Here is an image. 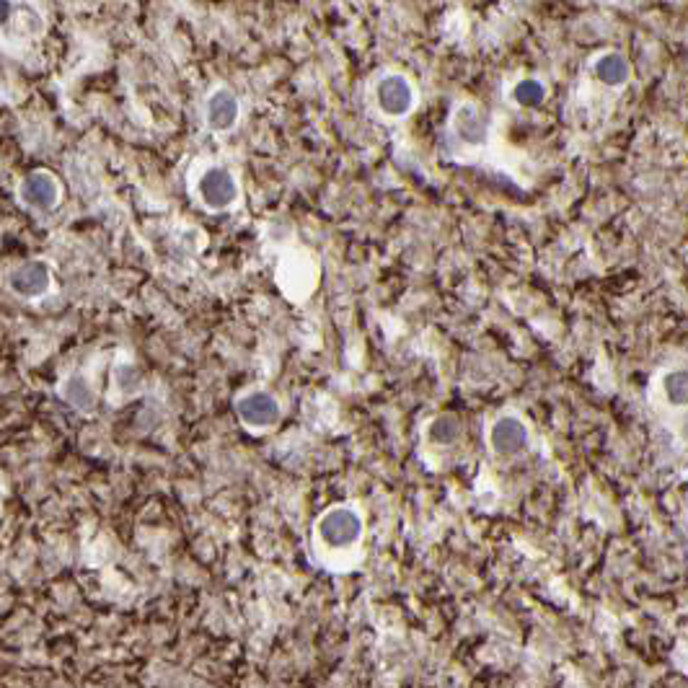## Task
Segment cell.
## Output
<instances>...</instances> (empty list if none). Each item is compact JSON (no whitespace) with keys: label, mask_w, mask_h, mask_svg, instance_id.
I'll return each mask as SVG.
<instances>
[{"label":"cell","mask_w":688,"mask_h":688,"mask_svg":"<svg viewBox=\"0 0 688 688\" xmlns=\"http://www.w3.org/2000/svg\"><path fill=\"white\" fill-rule=\"evenodd\" d=\"M513 96L520 107H538V104L546 99V88L544 83L536 81V78H526V81H520L518 86H515Z\"/></svg>","instance_id":"5bb4252c"},{"label":"cell","mask_w":688,"mask_h":688,"mask_svg":"<svg viewBox=\"0 0 688 688\" xmlns=\"http://www.w3.org/2000/svg\"><path fill=\"white\" fill-rule=\"evenodd\" d=\"M236 412L251 430H269L277 425L282 409L269 391H249L236 401Z\"/></svg>","instance_id":"277c9868"},{"label":"cell","mask_w":688,"mask_h":688,"mask_svg":"<svg viewBox=\"0 0 688 688\" xmlns=\"http://www.w3.org/2000/svg\"><path fill=\"white\" fill-rule=\"evenodd\" d=\"M376 101L386 117H407L414 109L417 101V91H414L412 81L401 73H388L381 78L376 88Z\"/></svg>","instance_id":"3957f363"},{"label":"cell","mask_w":688,"mask_h":688,"mask_svg":"<svg viewBox=\"0 0 688 688\" xmlns=\"http://www.w3.org/2000/svg\"><path fill=\"white\" fill-rule=\"evenodd\" d=\"M427 438L435 445H453L461 438V425H458L456 417L443 414V417H438V420L432 422L430 430H427Z\"/></svg>","instance_id":"7c38bea8"},{"label":"cell","mask_w":688,"mask_h":688,"mask_svg":"<svg viewBox=\"0 0 688 688\" xmlns=\"http://www.w3.org/2000/svg\"><path fill=\"white\" fill-rule=\"evenodd\" d=\"M19 194L26 207L39 210V213H47V210H52L60 202V182H57L50 171H32L21 182Z\"/></svg>","instance_id":"52a82bcc"},{"label":"cell","mask_w":688,"mask_h":688,"mask_svg":"<svg viewBox=\"0 0 688 688\" xmlns=\"http://www.w3.org/2000/svg\"><path fill=\"white\" fill-rule=\"evenodd\" d=\"M629 63L621 52H606L595 60V76L606 86H624L629 81Z\"/></svg>","instance_id":"30bf717a"},{"label":"cell","mask_w":688,"mask_h":688,"mask_svg":"<svg viewBox=\"0 0 688 688\" xmlns=\"http://www.w3.org/2000/svg\"><path fill=\"white\" fill-rule=\"evenodd\" d=\"M60 394H63V399L68 401L70 407H76L78 412H94V388L88 386V381H83V378H68V381L63 383V388H60Z\"/></svg>","instance_id":"8fae6325"},{"label":"cell","mask_w":688,"mask_h":688,"mask_svg":"<svg viewBox=\"0 0 688 688\" xmlns=\"http://www.w3.org/2000/svg\"><path fill=\"white\" fill-rule=\"evenodd\" d=\"M528 440H531L528 427L523 425L518 417H510V414L500 417V420L492 425V430H489V445H492V451L502 458L518 456V453L526 451Z\"/></svg>","instance_id":"8992f818"},{"label":"cell","mask_w":688,"mask_h":688,"mask_svg":"<svg viewBox=\"0 0 688 688\" xmlns=\"http://www.w3.org/2000/svg\"><path fill=\"white\" fill-rule=\"evenodd\" d=\"M197 194L207 210H228L238 200V184L223 166H210L197 182Z\"/></svg>","instance_id":"7a4b0ae2"},{"label":"cell","mask_w":688,"mask_h":688,"mask_svg":"<svg viewBox=\"0 0 688 688\" xmlns=\"http://www.w3.org/2000/svg\"><path fill=\"white\" fill-rule=\"evenodd\" d=\"M365 523L363 515L355 507L337 505L329 507L319 520H316V538H319L324 549L347 551L363 541Z\"/></svg>","instance_id":"6da1fadb"},{"label":"cell","mask_w":688,"mask_h":688,"mask_svg":"<svg viewBox=\"0 0 688 688\" xmlns=\"http://www.w3.org/2000/svg\"><path fill=\"white\" fill-rule=\"evenodd\" d=\"M50 267L44 262H26L16 267L8 277V285L21 298H39L50 290Z\"/></svg>","instance_id":"ba28073f"},{"label":"cell","mask_w":688,"mask_h":688,"mask_svg":"<svg viewBox=\"0 0 688 688\" xmlns=\"http://www.w3.org/2000/svg\"><path fill=\"white\" fill-rule=\"evenodd\" d=\"M663 394L668 399V404L673 407H683L686 404V370L676 368L665 373L663 378Z\"/></svg>","instance_id":"4fadbf2b"},{"label":"cell","mask_w":688,"mask_h":688,"mask_svg":"<svg viewBox=\"0 0 688 688\" xmlns=\"http://www.w3.org/2000/svg\"><path fill=\"white\" fill-rule=\"evenodd\" d=\"M451 130L461 145L482 148L489 138L487 114H482V109L476 104H458L451 119Z\"/></svg>","instance_id":"5b68a950"},{"label":"cell","mask_w":688,"mask_h":688,"mask_svg":"<svg viewBox=\"0 0 688 688\" xmlns=\"http://www.w3.org/2000/svg\"><path fill=\"white\" fill-rule=\"evenodd\" d=\"M13 19V0H0V29L11 24Z\"/></svg>","instance_id":"9a60e30c"},{"label":"cell","mask_w":688,"mask_h":688,"mask_svg":"<svg viewBox=\"0 0 688 688\" xmlns=\"http://www.w3.org/2000/svg\"><path fill=\"white\" fill-rule=\"evenodd\" d=\"M238 114H241V104H238L236 94L228 91V88H218L207 99L205 119L210 130L228 132L238 122Z\"/></svg>","instance_id":"9c48e42d"}]
</instances>
